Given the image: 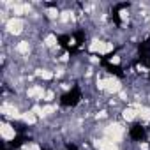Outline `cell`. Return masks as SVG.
Masks as SVG:
<instances>
[{"label":"cell","instance_id":"obj_1","mask_svg":"<svg viewBox=\"0 0 150 150\" xmlns=\"http://www.w3.org/2000/svg\"><path fill=\"white\" fill-rule=\"evenodd\" d=\"M99 136H104L106 139L122 146L124 139H125V127L118 120H108L106 124H101V134Z\"/></svg>","mask_w":150,"mask_h":150},{"label":"cell","instance_id":"obj_2","mask_svg":"<svg viewBox=\"0 0 150 150\" xmlns=\"http://www.w3.org/2000/svg\"><path fill=\"white\" fill-rule=\"evenodd\" d=\"M28 20L27 18H16V16H11L7 20V23L2 27V32H6L9 37H20L27 32V27H28Z\"/></svg>","mask_w":150,"mask_h":150},{"label":"cell","instance_id":"obj_3","mask_svg":"<svg viewBox=\"0 0 150 150\" xmlns=\"http://www.w3.org/2000/svg\"><path fill=\"white\" fill-rule=\"evenodd\" d=\"M46 90H48V88H46L44 85H41V83H30V85H27L23 97L28 99L32 104H42V103H44Z\"/></svg>","mask_w":150,"mask_h":150},{"label":"cell","instance_id":"obj_4","mask_svg":"<svg viewBox=\"0 0 150 150\" xmlns=\"http://www.w3.org/2000/svg\"><path fill=\"white\" fill-rule=\"evenodd\" d=\"M124 83L118 76H111V74H106L104 76V94L113 97V96H118L122 90H124Z\"/></svg>","mask_w":150,"mask_h":150},{"label":"cell","instance_id":"obj_5","mask_svg":"<svg viewBox=\"0 0 150 150\" xmlns=\"http://www.w3.org/2000/svg\"><path fill=\"white\" fill-rule=\"evenodd\" d=\"M16 134H18V131H16L14 124H11L9 120H2V122H0V138H2V141L6 145L14 141Z\"/></svg>","mask_w":150,"mask_h":150},{"label":"cell","instance_id":"obj_6","mask_svg":"<svg viewBox=\"0 0 150 150\" xmlns=\"http://www.w3.org/2000/svg\"><path fill=\"white\" fill-rule=\"evenodd\" d=\"M34 74H35V78H39V80H42V81H51V80H55V71H53V67H50V65H37L35 69H34Z\"/></svg>","mask_w":150,"mask_h":150},{"label":"cell","instance_id":"obj_7","mask_svg":"<svg viewBox=\"0 0 150 150\" xmlns=\"http://www.w3.org/2000/svg\"><path fill=\"white\" fill-rule=\"evenodd\" d=\"M120 118H122L124 122H127V124L136 122V120H138V108H134V106H131V104L120 108Z\"/></svg>","mask_w":150,"mask_h":150},{"label":"cell","instance_id":"obj_8","mask_svg":"<svg viewBox=\"0 0 150 150\" xmlns=\"http://www.w3.org/2000/svg\"><path fill=\"white\" fill-rule=\"evenodd\" d=\"M37 122H39V117H37L30 108L23 111V115H21V124H23L25 127H35Z\"/></svg>","mask_w":150,"mask_h":150},{"label":"cell","instance_id":"obj_9","mask_svg":"<svg viewBox=\"0 0 150 150\" xmlns=\"http://www.w3.org/2000/svg\"><path fill=\"white\" fill-rule=\"evenodd\" d=\"M138 120L141 122V124H145V125H148L150 124V104H141L139 108H138Z\"/></svg>","mask_w":150,"mask_h":150},{"label":"cell","instance_id":"obj_10","mask_svg":"<svg viewBox=\"0 0 150 150\" xmlns=\"http://www.w3.org/2000/svg\"><path fill=\"white\" fill-rule=\"evenodd\" d=\"M20 150H41V145L37 141H25Z\"/></svg>","mask_w":150,"mask_h":150},{"label":"cell","instance_id":"obj_11","mask_svg":"<svg viewBox=\"0 0 150 150\" xmlns=\"http://www.w3.org/2000/svg\"><path fill=\"white\" fill-rule=\"evenodd\" d=\"M110 64H113V65L122 64V57H120V55H113V57H110Z\"/></svg>","mask_w":150,"mask_h":150}]
</instances>
